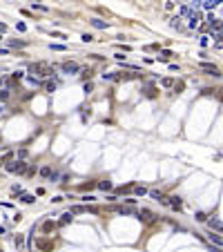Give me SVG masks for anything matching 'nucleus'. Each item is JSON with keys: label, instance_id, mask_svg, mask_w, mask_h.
Listing matches in <instances>:
<instances>
[{"label": "nucleus", "instance_id": "obj_1", "mask_svg": "<svg viewBox=\"0 0 223 252\" xmlns=\"http://www.w3.org/2000/svg\"><path fill=\"white\" fill-rule=\"evenodd\" d=\"M29 74H36L40 78H51V76H56V67H51L47 63H34L29 67Z\"/></svg>", "mask_w": 223, "mask_h": 252}, {"label": "nucleus", "instance_id": "obj_2", "mask_svg": "<svg viewBox=\"0 0 223 252\" xmlns=\"http://www.w3.org/2000/svg\"><path fill=\"white\" fill-rule=\"evenodd\" d=\"M201 22H203V14H201V9H194V11H190V16H188V25H185V31L197 29Z\"/></svg>", "mask_w": 223, "mask_h": 252}, {"label": "nucleus", "instance_id": "obj_3", "mask_svg": "<svg viewBox=\"0 0 223 252\" xmlns=\"http://www.w3.org/2000/svg\"><path fill=\"white\" fill-rule=\"evenodd\" d=\"M60 69H63V74L71 76V74H78V71H80V65H78V63H74V60H67V63H63V65H60Z\"/></svg>", "mask_w": 223, "mask_h": 252}, {"label": "nucleus", "instance_id": "obj_4", "mask_svg": "<svg viewBox=\"0 0 223 252\" xmlns=\"http://www.w3.org/2000/svg\"><path fill=\"white\" fill-rule=\"evenodd\" d=\"M221 5V0H203V2H199V9H208V11H212V9H217Z\"/></svg>", "mask_w": 223, "mask_h": 252}, {"label": "nucleus", "instance_id": "obj_5", "mask_svg": "<svg viewBox=\"0 0 223 252\" xmlns=\"http://www.w3.org/2000/svg\"><path fill=\"white\" fill-rule=\"evenodd\" d=\"M167 201V205H172L174 210H181L183 208V201H181V197H170V199H165Z\"/></svg>", "mask_w": 223, "mask_h": 252}, {"label": "nucleus", "instance_id": "obj_6", "mask_svg": "<svg viewBox=\"0 0 223 252\" xmlns=\"http://www.w3.org/2000/svg\"><path fill=\"white\" fill-rule=\"evenodd\" d=\"M170 25L174 27V29H179V31H185V25H183V18H179V16H174L172 20H170Z\"/></svg>", "mask_w": 223, "mask_h": 252}, {"label": "nucleus", "instance_id": "obj_7", "mask_svg": "<svg viewBox=\"0 0 223 252\" xmlns=\"http://www.w3.org/2000/svg\"><path fill=\"white\" fill-rule=\"evenodd\" d=\"M190 11H194L190 5H181V7H179V18H188V16H190Z\"/></svg>", "mask_w": 223, "mask_h": 252}, {"label": "nucleus", "instance_id": "obj_8", "mask_svg": "<svg viewBox=\"0 0 223 252\" xmlns=\"http://www.w3.org/2000/svg\"><path fill=\"white\" fill-rule=\"evenodd\" d=\"M208 226H210V228H214L217 232H221V219H219V217H214V219H208Z\"/></svg>", "mask_w": 223, "mask_h": 252}, {"label": "nucleus", "instance_id": "obj_9", "mask_svg": "<svg viewBox=\"0 0 223 252\" xmlns=\"http://www.w3.org/2000/svg\"><path fill=\"white\" fill-rule=\"evenodd\" d=\"M91 25H94L96 27V29H107V22L105 20H100V18H91V20H89Z\"/></svg>", "mask_w": 223, "mask_h": 252}, {"label": "nucleus", "instance_id": "obj_10", "mask_svg": "<svg viewBox=\"0 0 223 252\" xmlns=\"http://www.w3.org/2000/svg\"><path fill=\"white\" fill-rule=\"evenodd\" d=\"M201 69H208V71H212V74H214V76H219L217 65H212V63H201Z\"/></svg>", "mask_w": 223, "mask_h": 252}, {"label": "nucleus", "instance_id": "obj_11", "mask_svg": "<svg viewBox=\"0 0 223 252\" xmlns=\"http://www.w3.org/2000/svg\"><path fill=\"white\" fill-rule=\"evenodd\" d=\"M138 219H145V221H152V219H154V214H152L150 210H141V212H138Z\"/></svg>", "mask_w": 223, "mask_h": 252}, {"label": "nucleus", "instance_id": "obj_12", "mask_svg": "<svg viewBox=\"0 0 223 252\" xmlns=\"http://www.w3.org/2000/svg\"><path fill=\"white\" fill-rule=\"evenodd\" d=\"M60 217H63L60 219V226H67V223L74 219V212H65V214H60Z\"/></svg>", "mask_w": 223, "mask_h": 252}, {"label": "nucleus", "instance_id": "obj_13", "mask_svg": "<svg viewBox=\"0 0 223 252\" xmlns=\"http://www.w3.org/2000/svg\"><path fill=\"white\" fill-rule=\"evenodd\" d=\"M14 172H18V174L27 172V163H25V161H16V170H14Z\"/></svg>", "mask_w": 223, "mask_h": 252}, {"label": "nucleus", "instance_id": "obj_14", "mask_svg": "<svg viewBox=\"0 0 223 252\" xmlns=\"http://www.w3.org/2000/svg\"><path fill=\"white\" fill-rule=\"evenodd\" d=\"M147 194H152V199H156V201H161V203H167V201H165V197H163L161 192H156V190H152V192H147Z\"/></svg>", "mask_w": 223, "mask_h": 252}, {"label": "nucleus", "instance_id": "obj_15", "mask_svg": "<svg viewBox=\"0 0 223 252\" xmlns=\"http://www.w3.org/2000/svg\"><path fill=\"white\" fill-rule=\"evenodd\" d=\"M98 188L103 190V192H107V190H112V181H100V183H98Z\"/></svg>", "mask_w": 223, "mask_h": 252}, {"label": "nucleus", "instance_id": "obj_16", "mask_svg": "<svg viewBox=\"0 0 223 252\" xmlns=\"http://www.w3.org/2000/svg\"><path fill=\"white\" fill-rule=\"evenodd\" d=\"M20 201H22V203H34V201H36V197H34V194H22Z\"/></svg>", "mask_w": 223, "mask_h": 252}, {"label": "nucleus", "instance_id": "obj_17", "mask_svg": "<svg viewBox=\"0 0 223 252\" xmlns=\"http://www.w3.org/2000/svg\"><path fill=\"white\" fill-rule=\"evenodd\" d=\"M25 40H9V47H25Z\"/></svg>", "mask_w": 223, "mask_h": 252}, {"label": "nucleus", "instance_id": "obj_18", "mask_svg": "<svg viewBox=\"0 0 223 252\" xmlns=\"http://www.w3.org/2000/svg\"><path fill=\"white\" fill-rule=\"evenodd\" d=\"M58 179H63V174H60V172H51V174H49V181L58 183Z\"/></svg>", "mask_w": 223, "mask_h": 252}, {"label": "nucleus", "instance_id": "obj_19", "mask_svg": "<svg viewBox=\"0 0 223 252\" xmlns=\"http://www.w3.org/2000/svg\"><path fill=\"white\" fill-rule=\"evenodd\" d=\"M103 78H105V80H120L118 74H103Z\"/></svg>", "mask_w": 223, "mask_h": 252}, {"label": "nucleus", "instance_id": "obj_20", "mask_svg": "<svg viewBox=\"0 0 223 252\" xmlns=\"http://www.w3.org/2000/svg\"><path fill=\"white\" fill-rule=\"evenodd\" d=\"M210 241H212V243H217V248H221V237L219 234H210Z\"/></svg>", "mask_w": 223, "mask_h": 252}, {"label": "nucleus", "instance_id": "obj_21", "mask_svg": "<svg viewBox=\"0 0 223 252\" xmlns=\"http://www.w3.org/2000/svg\"><path fill=\"white\" fill-rule=\"evenodd\" d=\"M51 174V167H40V176H45V179H49Z\"/></svg>", "mask_w": 223, "mask_h": 252}, {"label": "nucleus", "instance_id": "obj_22", "mask_svg": "<svg viewBox=\"0 0 223 252\" xmlns=\"http://www.w3.org/2000/svg\"><path fill=\"white\" fill-rule=\"evenodd\" d=\"M194 219H197V221H208V214L205 212H197V214H194Z\"/></svg>", "mask_w": 223, "mask_h": 252}, {"label": "nucleus", "instance_id": "obj_23", "mask_svg": "<svg viewBox=\"0 0 223 252\" xmlns=\"http://www.w3.org/2000/svg\"><path fill=\"white\" fill-rule=\"evenodd\" d=\"M80 201H85V203H91V201H96V197H91V194H83Z\"/></svg>", "mask_w": 223, "mask_h": 252}, {"label": "nucleus", "instance_id": "obj_24", "mask_svg": "<svg viewBox=\"0 0 223 252\" xmlns=\"http://www.w3.org/2000/svg\"><path fill=\"white\" fill-rule=\"evenodd\" d=\"M80 40H83V43H91V40H94V36H91V34H83Z\"/></svg>", "mask_w": 223, "mask_h": 252}, {"label": "nucleus", "instance_id": "obj_25", "mask_svg": "<svg viewBox=\"0 0 223 252\" xmlns=\"http://www.w3.org/2000/svg\"><path fill=\"white\" fill-rule=\"evenodd\" d=\"M49 47H51L54 51H65V49H67V47H65V45H54V43L49 45Z\"/></svg>", "mask_w": 223, "mask_h": 252}, {"label": "nucleus", "instance_id": "obj_26", "mask_svg": "<svg viewBox=\"0 0 223 252\" xmlns=\"http://www.w3.org/2000/svg\"><path fill=\"white\" fill-rule=\"evenodd\" d=\"M25 78H27V83H29V85H40V80L34 78V76H25Z\"/></svg>", "mask_w": 223, "mask_h": 252}, {"label": "nucleus", "instance_id": "obj_27", "mask_svg": "<svg viewBox=\"0 0 223 252\" xmlns=\"http://www.w3.org/2000/svg\"><path fill=\"white\" fill-rule=\"evenodd\" d=\"M134 192H136V194H138V197H145V194H147V190H145V188H143V185H138V188H136V190H134Z\"/></svg>", "mask_w": 223, "mask_h": 252}, {"label": "nucleus", "instance_id": "obj_28", "mask_svg": "<svg viewBox=\"0 0 223 252\" xmlns=\"http://www.w3.org/2000/svg\"><path fill=\"white\" fill-rule=\"evenodd\" d=\"M14 241H16V246H18V248H22V246H25V239H22V234H18Z\"/></svg>", "mask_w": 223, "mask_h": 252}, {"label": "nucleus", "instance_id": "obj_29", "mask_svg": "<svg viewBox=\"0 0 223 252\" xmlns=\"http://www.w3.org/2000/svg\"><path fill=\"white\" fill-rule=\"evenodd\" d=\"M0 87H2V89H9V80H7L5 76H0Z\"/></svg>", "mask_w": 223, "mask_h": 252}, {"label": "nucleus", "instance_id": "obj_30", "mask_svg": "<svg viewBox=\"0 0 223 252\" xmlns=\"http://www.w3.org/2000/svg\"><path fill=\"white\" fill-rule=\"evenodd\" d=\"M172 85H174L172 78H163V87H172Z\"/></svg>", "mask_w": 223, "mask_h": 252}, {"label": "nucleus", "instance_id": "obj_31", "mask_svg": "<svg viewBox=\"0 0 223 252\" xmlns=\"http://www.w3.org/2000/svg\"><path fill=\"white\" fill-rule=\"evenodd\" d=\"M9 96V89H0V100H7Z\"/></svg>", "mask_w": 223, "mask_h": 252}, {"label": "nucleus", "instance_id": "obj_32", "mask_svg": "<svg viewBox=\"0 0 223 252\" xmlns=\"http://www.w3.org/2000/svg\"><path fill=\"white\" fill-rule=\"evenodd\" d=\"M45 89H47V91H54V89H56V83H45Z\"/></svg>", "mask_w": 223, "mask_h": 252}, {"label": "nucleus", "instance_id": "obj_33", "mask_svg": "<svg viewBox=\"0 0 223 252\" xmlns=\"http://www.w3.org/2000/svg\"><path fill=\"white\" fill-rule=\"evenodd\" d=\"M16 29H18V31H27V25H25V22H18Z\"/></svg>", "mask_w": 223, "mask_h": 252}, {"label": "nucleus", "instance_id": "obj_34", "mask_svg": "<svg viewBox=\"0 0 223 252\" xmlns=\"http://www.w3.org/2000/svg\"><path fill=\"white\" fill-rule=\"evenodd\" d=\"M31 9H40V11H47V7H45V5H36V2L31 5Z\"/></svg>", "mask_w": 223, "mask_h": 252}, {"label": "nucleus", "instance_id": "obj_35", "mask_svg": "<svg viewBox=\"0 0 223 252\" xmlns=\"http://www.w3.org/2000/svg\"><path fill=\"white\" fill-rule=\"evenodd\" d=\"M16 170V161L14 163H7V172H14Z\"/></svg>", "mask_w": 223, "mask_h": 252}, {"label": "nucleus", "instance_id": "obj_36", "mask_svg": "<svg viewBox=\"0 0 223 252\" xmlns=\"http://www.w3.org/2000/svg\"><path fill=\"white\" fill-rule=\"evenodd\" d=\"M0 54H2V56H5V54H9V49H2V47H0Z\"/></svg>", "mask_w": 223, "mask_h": 252}, {"label": "nucleus", "instance_id": "obj_37", "mask_svg": "<svg viewBox=\"0 0 223 252\" xmlns=\"http://www.w3.org/2000/svg\"><path fill=\"white\" fill-rule=\"evenodd\" d=\"M2 112H5V105H2V103H0V114H2Z\"/></svg>", "mask_w": 223, "mask_h": 252}, {"label": "nucleus", "instance_id": "obj_38", "mask_svg": "<svg viewBox=\"0 0 223 252\" xmlns=\"http://www.w3.org/2000/svg\"><path fill=\"white\" fill-rule=\"evenodd\" d=\"M0 234H5V228H2V226H0Z\"/></svg>", "mask_w": 223, "mask_h": 252}, {"label": "nucleus", "instance_id": "obj_39", "mask_svg": "<svg viewBox=\"0 0 223 252\" xmlns=\"http://www.w3.org/2000/svg\"><path fill=\"white\" fill-rule=\"evenodd\" d=\"M0 40H2V36H0Z\"/></svg>", "mask_w": 223, "mask_h": 252}, {"label": "nucleus", "instance_id": "obj_40", "mask_svg": "<svg viewBox=\"0 0 223 252\" xmlns=\"http://www.w3.org/2000/svg\"><path fill=\"white\" fill-rule=\"evenodd\" d=\"M0 252H2V250H0Z\"/></svg>", "mask_w": 223, "mask_h": 252}]
</instances>
